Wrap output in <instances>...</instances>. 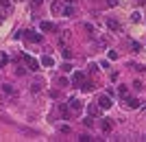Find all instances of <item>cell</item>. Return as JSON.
I'll return each instance as SVG.
<instances>
[{"mask_svg": "<svg viewBox=\"0 0 146 142\" xmlns=\"http://www.w3.org/2000/svg\"><path fill=\"white\" fill-rule=\"evenodd\" d=\"M131 68H133V70H140V72H144L146 66H137V63H131Z\"/></svg>", "mask_w": 146, "mask_h": 142, "instance_id": "obj_22", "label": "cell"}, {"mask_svg": "<svg viewBox=\"0 0 146 142\" xmlns=\"http://www.w3.org/2000/svg\"><path fill=\"white\" fill-rule=\"evenodd\" d=\"M83 125H85V127H92V125H94V120H92V118H85V120H83Z\"/></svg>", "mask_w": 146, "mask_h": 142, "instance_id": "obj_29", "label": "cell"}, {"mask_svg": "<svg viewBox=\"0 0 146 142\" xmlns=\"http://www.w3.org/2000/svg\"><path fill=\"white\" fill-rule=\"evenodd\" d=\"M103 131H105V133H109V131H111V123H109V118H105V123H103Z\"/></svg>", "mask_w": 146, "mask_h": 142, "instance_id": "obj_18", "label": "cell"}, {"mask_svg": "<svg viewBox=\"0 0 146 142\" xmlns=\"http://www.w3.org/2000/svg\"><path fill=\"white\" fill-rule=\"evenodd\" d=\"M50 11L52 13H61L63 11V5H61V2H52V5H50Z\"/></svg>", "mask_w": 146, "mask_h": 142, "instance_id": "obj_12", "label": "cell"}, {"mask_svg": "<svg viewBox=\"0 0 146 142\" xmlns=\"http://www.w3.org/2000/svg\"><path fill=\"white\" fill-rule=\"evenodd\" d=\"M142 140H146V136H144V138H142Z\"/></svg>", "mask_w": 146, "mask_h": 142, "instance_id": "obj_34", "label": "cell"}, {"mask_svg": "<svg viewBox=\"0 0 146 142\" xmlns=\"http://www.w3.org/2000/svg\"><path fill=\"white\" fill-rule=\"evenodd\" d=\"M33 5H35V7H39V5H42V0H33Z\"/></svg>", "mask_w": 146, "mask_h": 142, "instance_id": "obj_33", "label": "cell"}, {"mask_svg": "<svg viewBox=\"0 0 146 142\" xmlns=\"http://www.w3.org/2000/svg\"><path fill=\"white\" fill-rule=\"evenodd\" d=\"M61 116L66 118V120L70 118V109H68V105H66V103H61Z\"/></svg>", "mask_w": 146, "mask_h": 142, "instance_id": "obj_15", "label": "cell"}, {"mask_svg": "<svg viewBox=\"0 0 146 142\" xmlns=\"http://www.w3.org/2000/svg\"><path fill=\"white\" fill-rule=\"evenodd\" d=\"M94 83H92V81H83V83H81V90H83V92H94Z\"/></svg>", "mask_w": 146, "mask_h": 142, "instance_id": "obj_7", "label": "cell"}, {"mask_svg": "<svg viewBox=\"0 0 146 142\" xmlns=\"http://www.w3.org/2000/svg\"><path fill=\"white\" fill-rule=\"evenodd\" d=\"M144 111H146V107H144Z\"/></svg>", "mask_w": 146, "mask_h": 142, "instance_id": "obj_35", "label": "cell"}, {"mask_svg": "<svg viewBox=\"0 0 146 142\" xmlns=\"http://www.w3.org/2000/svg\"><path fill=\"white\" fill-rule=\"evenodd\" d=\"M39 29H42L44 33H48V31H52V29H55V24H52V22H48V20H44L42 24H39Z\"/></svg>", "mask_w": 146, "mask_h": 142, "instance_id": "obj_6", "label": "cell"}, {"mask_svg": "<svg viewBox=\"0 0 146 142\" xmlns=\"http://www.w3.org/2000/svg\"><path fill=\"white\" fill-rule=\"evenodd\" d=\"M140 20H142V13L140 11H133V13H131V22H133V24H137Z\"/></svg>", "mask_w": 146, "mask_h": 142, "instance_id": "obj_14", "label": "cell"}, {"mask_svg": "<svg viewBox=\"0 0 146 142\" xmlns=\"http://www.w3.org/2000/svg\"><path fill=\"white\" fill-rule=\"evenodd\" d=\"M70 107H72L74 114H81V109H83V103H81L79 99H72V101H70Z\"/></svg>", "mask_w": 146, "mask_h": 142, "instance_id": "obj_4", "label": "cell"}, {"mask_svg": "<svg viewBox=\"0 0 146 142\" xmlns=\"http://www.w3.org/2000/svg\"><path fill=\"white\" fill-rule=\"evenodd\" d=\"M79 140H81V142H90V140H92V136H87V133H83V136H79Z\"/></svg>", "mask_w": 146, "mask_h": 142, "instance_id": "obj_25", "label": "cell"}, {"mask_svg": "<svg viewBox=\"0 0 146 142\" xmlns=\"http://www.w3.org/2000/svg\"><path fill=\"white\" fill-rule=\"evenodd\" d=\"M127 105L131 107V109H137V107H142L144 103H142L140 99H127Z\"/></svg>", "mask_w": 146, "mask_h": 142, "instance_id": "obj_5", "label": "cell"}, {"mask_svg": "<svg viewBox=\"0 0 146 142\" xmlns=\"http://www.w3.org/2000/svg\"><path fill=\"white\" fill-rule=\"evenodd\" d=\"M107 26H109V29H111V31H120V24H118V22H116V20H107Z\"/></svg>", "mask_w": 146, "mask_h": 142, "instance_id": "obj_13", "label": "cell"}, {"mask_svg": "<svg viewBox=\"0 0 146 142\" xmlns=\"http://www.w3.org/2000/svg\"><path fill=\"white\" fill-rule=\"evenodd\" d=\"M87 111H90L92 116H98V111H100V107H98V105H90V107H87Z\"/></svg>", "mask_w": 146, "mask_h": 142, "instance_id": "obj_17", "label": "cell"}, {"mask_svg": "<svg viewBox=\"0 0 146 142\" xmlns=\"http://www.w3.org/2000/svg\"><path fill=\"white\" fill-rule=\"evenodd\" d=\"M52 63H55V59H52V57H50V55H44V57H42V66H46V68H50Z\"/></svg>", "mask_w": 146, "mask_h": 142, "instance_id": "obj_10", "label": "cell"}, {"mask_svg": "<svg viewBox=\"0 0 146 142\" xmlns=\"http://www.w3.org/2000/svg\"><path fill=\"white\" fill-rule=\"evenodd\" d=\"M61 55L66 57V59H70V57H72V50L68 48V46H61Z\"/></svg>", "mask_w": 146, "mask_h": 142, "instance_id": "obj_16", "label": "cell"}, {"mask_svg": "<svg viewBox=\"0 0 146 142\" xmlns=\"http://www.w3.org/2000/svg\"><path fill=\"white\" fill-rule=\"evenodd\" d=\"M109 59H118V53H116V50H109Z\"/></svg>", "mask_w": 146, "mask_h": 142, "instance_id": "obj_31", "label": "cell"}, {"mask_svg": "<svg viewBox=\"0 0 146 142\" xmlns=\"http://www.w3.org/2000/svg\"><path fill=\"white\" fill-rule=\"evenodd\" d=\"M70 131H72L70 125H61V133H70Z\"/></svg>", "mask_w": 146, "mask_h": 142, "instance_id": "obj_21", "label": "cell"}, {"mask_svg": "<svg viewBox=\"0 0 146 142\" xmlns=\"http://www.w3.org/2000/svg\"><path fill=\"white\" fill-rule=\"evenodd\" d=\"M96 105L100 107V109H109V107L113 105V103H111V99H109V96L100 94V96H98V101H96Z\"/></svg>", "mask_w": 146, "mask_h": 142, "instance_id": "obj_1", "label": "cell"}, {"mask_svg": "<svg viewBox=\"0 0 146 142\" xmlns=\"http://www.w3.org/2000/svg\"><path fill=\"white\" fill-rule=\"evenodd\" d=\"M87 68H90V72H96V70H98V66H96V63H90Z\"/></svg>", "mask_w": 146, "mask_h": 142, "instance_id": "obj_30", "label": "cell"}, {"mask_svg": "<svg viewBox=\"0 0 146 142\" xmlns=\"http://www.w3.org/2000/svg\"><path fill=\"white\" fill-rule=\"evenodd\" d=\"M131 48H133V53H140V44H137V42H131Z\"/></svg>", "mask_w": 146, "mask_h": 142, "instance_id": "obj_27", "label": "cell"}, {"mask_svg": "<svg viewBox=\"0 0 146 142\" xmlns=\"http://www.w3.org/2000/svg\"><path fill=\"white\" fill-rule=\"evenodd\" d=\"M107 5H109V7H116V5H118V0H107Z\"/></svg>", "mask_w": 146, "mask_h": 142, "instance_id": "obj_32", "label": "cell"}, {"mask_svg": "<svg viewBox=\"0 0 146 142\" xmlns=\"http://www.w3.org/2000/svg\"><path fill=\"white\" fill-rule=\"evenodd\" d=\"M61 15H66V18H72V15H74V7H72V5H70V7H63Z\"/></svg>", "mask_w": 146, "mask_h": 142, "instance_id": "obj_11", "label": "cell"}, {"mask_svg": "<svg viewBox=\"0 0 146 142\" xmlns=\"http://www.w3.org/2000/svg\"><path fill=\"white\" fill-rule=\"evenodd\" d=\"M118 92H120V96H122V99H127V96H129V92H127V87H120V90H118Z\"/></svg>", "mask_w": 146, "mask_h": 142, "instance_id": "obj_26", "label": "cell"}, {"mask_svg": "<svg viewBox=\"0 0 146 142\" xmlns=\"http://www.w3.org/2000/svg\"><path fill=\"white\" fill-rule=\"evenodd\" d=\"M133 87H135V90H142V87H144V83H142V81H133Z\"/></svg>", "mask_w": 146, "mask_h": 142, "instance_id": "obj_28", "label": "cell"}, {"mask_svg": "<svg viewBox=\"0 0 146 142\" xmlns=\"http://www.w3.org/2000/svg\"><path fill=\"white\" fill-rule=\"evenodd\" d=\"M0 90H2V94H5V96H18V87L11 85V83H5Z\"/></svg>", "mask_w": 146, "mask_h": 142, "instance_id": "obj_2", "label": "cell"}, {"mask_svg": "<svg viewBox=\"0 0 146 142\" xmlns=\"http://www.w3.org/2000/svg\"><path fill=\"white\" fill-rule=\"evenodd\" d=\"M26 33H29V35H26V37H29L31 42H37V44L42 42V35H39V33H35V31H26Z\"/></svg>", "mask_w": 146, "mask_h": 142, "instance_id": "obj_9", "label": "cell"}, {"mask_svg": "<svg viewBox=\"0 0 146 142\" xmlns=\"http://www.w3.org/2000/svg\"><path fill=\"white\" fill-rule=\"evenodd\" d=\"M0 5H2L5 11H11V2H9V0H0Z\"/></svg>", "mask_w": 146, "mask_h": 142, "instance_id": "obj_19", "label": "cell"}, {"mask_svg": "<svg viewBox=\"0 0 146 142\" xmlns=\"http://www.w3.org/2000/svg\"><path fill=\"white\" fill-rule=\"evenodd\" d=\"M15 74H18V77H22V74H26V70L22 68V66H18V68H15Z\"/></svg>", "mask_w": 146, "mask_h": 142, "instance_id": "obj_23", "label": "cell"}, {"mask_svg": "<svg viewBox=\"0 0 146 142\" xmlns=\"http://www.w3.org/2000/svg\"><path fill=\"white\" fill-rule=\"evenodd\" d=\"M72 81L76 83V85H81V83L85 81V74H83V72H74V74H72Z\"/></svg>", "mask_w": 146, "mask_h": 142, "instance_id": "obj_8", "label": "cell"}, {"mask_svg": "<svg viewBox=\"0 0 146 142\" xmlns=\"http://www.w3.org/2000/svg\"><path fill=\"white\" fill-rule=\"evenodd\" d=\"M24 63L29 66L31 70H39V63H37V59H33L31 55H24Z\"/></svg>", "mask_w": 146, "mask_h": 142, "instance_id": "obj_3", "label": "cell"}, {"mask_svg": "<svg viewBox=\"0 0 146 142\" xmlns=\"http://www.w3.org/2000/svg\"><path fill=\"white\" fill-rule=\"evenodd\" d=\"M61 70H63V72H70V70H72V63H63V66H61Z\"/></svg>", "mask_w": 146, "mask_h": 142, "instance_id": "obj_24", "label": "cell"}, {"mask_svg": "<svg viewBox=\"0 0 146 142\" xmlns=\"http://www.w3.org/2000/svg\"><path fill=\"white\" fill-rule=\"evenodd\" d=\"M39 90H42V85H39V83H33V85H31V92H33V94H37Z\"/></svg>", "mask_w": 146, "mask_h": 142, "instance_id": "obj_20", "label": "cell"}]
</instances>
